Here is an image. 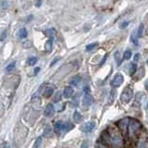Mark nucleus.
Segmentation results:
<instances>
[{
  "mask_svg": "<svg viewBox=\"0 0 148 148\" xmlns=\"http://www.w3.org/2000/svg\"><path fill=\"white\" fill-rule=\"evenodd\" d=\"M79 83H80V77L79 76L74 77L71 80V81H70V83H71V85H73V86H76Z\"/></svg>",
  "mask_w": 148,
  "mask_h": 148,
  "instance_id": "21",
  "label": "nucleus"
},
{
  "mask_svg": "<svg viewBox=\"0 0 148 148\" xmlns=\"http://www.w3.org/2000/svg\"><path fill=\"white\" fill-rule=\"evenodd\" d=\"M123 83H124V76L121 73H118V74H116L114 78L112 79L110 84H111L112 87L116 88V87L121 86Z\"/></svg>",
  "mask_w": 148,
  "mask_h": 148,
  "instance_id": "4",
  "label": "nucleus"
},
{
  "mask_svg": "<svg viewBox=\"0 0 148 148\" xmlns=\"http://www.w3.org/2000/svg\"><path fill=\"white\" fill-rule=\"evenodd\" d=\"M74 120H75L76 122H80L81 120H82V116H81V114L79 112L76 111L75 113H74Z\"/></svg>",
  "mask_w": 148,
  "mask_h": 148,
  "instance_id": "19",
  "label": "nucleus"
},
{
  "mask_svg": "<svg viewBox=\"0 0 148 148\" xmlns=\"http://www.w3.org/2000/svg\"><path fill=\"white\" fill-rule=\"evenodd\" d=\"M36 7H40L42 4V1H36Z\"/></svg>",
  "mask_w": 148,
  "mask_h": 148,
  "instance_id": "38",
  "label": "nucleus"
},
{
  "mask_svg": "<svg viewBox=\"0 0 148 148\" xmlns=\"http://www.w3.org/2000/svg\"><path fill=\"white\" fill-rule=\"evenodd\" d=\"M92 103H93L92 96L89 95V93H86L84 95V96H83V98H82L83 106L84 107H89V106H91Z\"/></svg>",
  "mask_w": 148,
  "mask_h": 148,
  "instance_id": "7",
  "label": "nucleus"
},
{
  "mask_svg": "<svg viewBox=\"0 0 148 148\" xmlns=\"http://www.w3.org/2000/svg\"><path fill=\"white\" fill-rule=\"evenodd\" d=\"M145 93L139 92V93H136V95H135V102L134 103H137L138 106H140V105L143 103V101L145 100Z\"/></svg>",
  "mask_w": 148,
  "mask_h": 148,
  "instance_id": "9",
  "label": "nucleus"
},
{
  "mask_svg": "<svg viewBox=\"0 0 148 148\" xmlns=\"http://www.w3.org/2000/svg\"><path fill=\"white\" fill-rule=\"evenodd\" d=\"M147 65H148V59H147Z\"/></svg>",
  "mask_w": 148,
  "mask_h": 148,
  "instance_id": "40",
  "label": "nucleus"
},
{
  "mask_svg": "<svg viewBox=\"0 0 148 148\" xmlns=\"http://www.w3.org/2000/svg\"><path fill=\"white\" fill-rule=\"evenodd\" d=\"M73 128H74L73 124H71L70 122L64 123V126H63V132H67V131H69L70 130H72Z\"/></svg>",
  "mask_w": 148,
  "mask_h": 148,
  "instance_id": "18",
  "label": "nucleus"
},
{
  "mask_svg": "<svg viewBox=\"0 0 148 148\" xmlns=\"http://www.w3.org/2000/svg\"><path fill=\"white\" fill-rule=\"evenodd\" d=\"M0 148H10V146H9V145L7 143H4L3 145L0 146Z\"/></svg>",
  "mask_w": 148,
  "mask_h": 148,
  "instance_id": "34",
  "label": "nucleus"
},
{
  "mask_svg": "<svg viewBox=\"0 0 148 148\" xmlns=\"http://www.w3.org/2000/svg\"><path fill=\"white\" fill-rule=\"evenodd\" d=\"M73 93H74V90H73V88L72 87H65L64 88V95L65 98H70L72 95H73Z\"/></svg>",
  "mask_w": 148,
  "mask_h": 148,
  "instance_id": "11",
  "label": "nucleus"
},
{
  "mask_svg": "<svg viewBox=\"0 0 148 148\" xmlns=\"http://www.w3.org/2000/svg\"><path fill=\"white\" fill-rule=\"evenodd\" d=\"M130 41H131V43H132V44H133L135 46H138V45H139V38L137 37V34H136V32L131 33Z\"/></svg>",
  "mask_w": 148,
  "mask_h": 148,
  "instance_id": "14",
  "label": "nucleus"
},
{
  "mask_svg": "<svg viewBox=\"0 0 148 148\" xmlns=\"http://www.w3.org/2000/svg\"><path fill=\"white\" fill-rule=\"evenodd\" d=\"M39 71V68H36V71H34V74H37V72Z\"/></svg>",
  "mask_w": 148,
  "mask_h": 148,
  "instance_id": "39",
  "label": "nucleus"
},
{
  "mask_svg": "<svg viewBox=\"0 0 148 148\" xmlns=\"http://www.w3.org/2000/svg\"><path fill=\"white\" fill-rule=\"evenodd\" d=\"M61 93H60V92H58V93H56V95H55V96H54L53 101H54V102H59V101L61 100Z\"/></svg>",
  "mask_w": 148,
  "mask_h": 148,
  "instance_id": "30",
  "label": "nucleus"
},
{
  "mask_svg": "<svg viewBox=\"0 0 148 148\" xmlns=\"http://www.w3.org/2000/svg\"><path fill=\"white\" fill-rule=\"evenodd\" d=\"M95 128V122L94 121H88L84 123L82 126L80 127V130L83 132H89L91 131Z\"/></svg>",
  "mask_w": 148,
  "mask_h": 148,
  "instance_id": "6",
  "label": "nucleus"
},
{
  "mask_svg": "<svg viewBox=\"0 0 148 148\" xmlns=\"http://www.w3.org/2000/svg\"><path fill=\"white\" fill-rule=\"evenodd\" d=\"M41 142H42V138H41V137H38V138L36 140V142H34V148H38V147H39V145H40Z\"/></svg>",
  "mask_w": 148,
  "mask_h": 148,
  "instance_id": "28",
  "label": "nucleus"
},
{
  "mask_svg": "<svg viewBox=\"0 0 148 148\" xmlns=\"http://www.w3.org/2000/svg\"><path fill=\"white\" fill-rule=\"evenodd\" d=\"M96 148H107L104 145H102V143H97Z\"/></svg>",
  "mask_w": 148,
  "mask_h": 148,
  "instance_id": "35",
  "label": "nucleus"
},
{
  "mask_svg": "<svg viewBox=\"0 0 148 148\" xmlns=\"http://www.w3.org/2000/svg\"><path fill=\"white\" fill-rule=\"evenodd\" d=\"M27 36V31L26 29L24 28H22L20 30V32H19V37H20L21 39H23V38H25Z\"/></svg>",
  "mask_w": 148,
  "mask_h": 148,
  "instance_id": "25",
  "label": "nucleus"
},
{
  "mask_svg": "<svg viewBox=\"0 0 148 148\" xmlns=\"http://www.w3.org/2000/svg\"><path fill=\"white\" fill-rule=\"evenodd\" d=\"M146 147V143L143 139H141L137 143V148H145Z\"/></svg>",
  "mask_w": 148,
  "mask_h": 148,
  "instance_id": "26",
  "label": "nucleus"
},
{
  "mask_svg": "<svg viewBox=\"0 0 148 148\" xmlns=\"http://www.w3.org/2000/svg\"><path fill=\"white\" fill-rule=\"evenodd\" d=\"M54 113H55V108H54L53 105L52 104H49L48 106H47L46 109H45V112L44 114L46 117H51L54 115Z\"/></svg>",
  "mask_w": 148,
  "mask_h": 148,
  "instance_id": "8",
  "label": "nucleus"
},
{
  "mask_svg": "<svg viewBox=\"0 0 148 148\" xmlns=\"http://www.w3.org/2000/svg\"><path fill=\"white\" fill-rule=\"evenodd\" d=\"M53 92H54V89L52 86H47L45 88L44 93H43V95H44L45 97H49L53 95Z\"/></svg>",
  "mask_w": 148,
  "mask_h": 148,
  "instance_id": "12",
  "label": "nucleus"
},
{
  "mask_svg": "<svg viewBox=\"0 0 148 148\" xmlns=\"http://www.w3.org/2000/svg\"><path fill=\"white\" fill-rule=\"evenodd\" d=\"M143 33H145V27H143V23L139 25L138 29H137V32H136V34H137V37L138 38H142L143 36Z\"/></svg>",
  "mask_w": 148,
  "mask_h": 148,
  "instance_id": "13",
  "label": "nucleus"
},
{
  "mask_svg": "<svg viewBox=\"0 0 148 148\" xmlns=\"http://www.w3.org/2000/svg\"><path fill=\"white\" fill-rule=\"evenodd\" d=\"M81 148H89V143L88 142H83L81 145Z\"/></svg>",
  "mask_w": 148,
  "mask_h": 148,
  "instance_id": "33",
  "label": "nucleus"
},
{
  "mask_svg": "<svg viewBox=\"0 0 148 148\" xmlns=\"http://www.w3.org/2000/svg\"><path fill=\"white\" fill-rule=\"evenodd\" d=\"M139 59H140V55H139V54H136V55L134 56V61H133V63L136 64V62H138Z\"/></svg>",
  "mask_w": 148,
  "mask_h": 148,
  "instance_id": "32",
  "label": "nucleus"
},
{
  "mask_svg": "<svg viewBox=\"0 0 148 148\" xmlns=\"http://www.w3.org/2000/svg\"><path fill=\"white\" fill-rule=\"evenodd\" d=\"M15 65H16V63H15V62H12V63H10V64L6 68V71H11L12 69H15Z\"/></svg>",
  "mask_w": 148,
  "mask_h": 148,
  "instance_id": "27",
  "label": "nucleus"
},
{
  "mask_svg": "<svg viewBox=\"0 0 148 148\" xmlns=\"http://www.w3.org/2000/svg\"><path fill=\"white\" fill-rule=\"evenodd\" d=\"M133 97V91L130 87L124 88L121 95H120V100L123 104H128L130 102V100Z\"/></svg>",
  "mask_w": 148,
  "mask_h": 148,
  "instance_id": "2",
  "label": "nucleus"
},
{
  "mask_svg": "<svg viewBox=\"0 0 148 148\" xmlns=\"http://www.w3.org/2000/svg\"><path fill=\"white\" fill-rule=\"evenodd\" d=\"M103 141L113 148H120L122 146V138L119 131L114 128H110L108 131H104L102 133Z\"/></svg>",
  "mask_w": 148,
  "mask_h": 148,
  "instance_id": "1",
  "label": "nucleus"
},
{
  "mask_svg": "<svg viewBox=\"0 0 148 148\" xmlns=\"http://www.w3.org/2000/svg\"><path fill=\"white\" fill-rule=\"evenodd\" d=\"M37 62V58L34 57H29L28 60H27V64H28L29 66H34L36 65Z\"/></svg>",
  "mask_w": 148,
  "mask_h": 148,
  "instance_id": "24",
  "label": "nucleus"
},
{
  "mask_svg": "<svg viewBox=\"0 0 148 148\" xmlns=\"http://www.w3.org/2000/svg\"><path fill=\"white\" fill-rule=\"evenodd\" d=\"M128 24H130V21H123L119 27H120V29H125Z\"/></svg>",
  "mask_w": 148,
  "mask_h": 148,
  "instance_id": "31",
  "label": "nucleus"
},
{
  "mask_svg": "<svg viewBox=\"0 0 148 148\" xmlns=\"http://www.w3.org/2000/svg\"><path fill=\"white\" fill-rule=\"evenodd\" d=\"M145 87L146 90H148V79L145 81Z\"/></svg>",
  "mask_w": 148,
  "mask_h": 148,
  "instance_id": "37",
  "label": "nucleus"
},
{
  "mask_svg": "<svg viewBox=\"0 0 148 148\" xmlns=\"http://www.w3.org/2000/svg\"><path fill=\"white\" fill-rule=\"evenodd\" d=\"M131 55H132L131 50L130 49H127L126 51L124 52V54H123V58H124V59H126V60H128L131 57Z\"/></svg>",
  "mask_w": 148,
  "mask_h": 148,
  "instance_id": "23",
  "label": "nucleus"
},
{
  "mask_svg": "<svg viewBox=\"0 0 148 148\" xmlns=\"http://www.w3.org/2000/svg\"><path fill=\"white\" fill-rule=\"evenodd\" d=\"M45 50L46 52H50L52 50V40L51 39H49L46 42V45H45Z\"/></svg>",
  "mask_w": 148,
  "mask_h": 148,
  "instance_id": "17",
  "label": "nucleus"
},
{
  "mask_svg": "<svg viewBox=\"0 0 148 148\" xmlns=\"http://www.w3.org/2000/svg\"><path fill=\"white\" fill-rule=\"evenodd\" d=\"M130 118H124L122 119H120L118 122V126L123 134H126L128 132V124H130Z\"/></svg>",
  "mask_w": 148,
  "mask_h": 148,
  "instance_id": "5",
  "label": "nucleus"
},
{
  "mask_svg": "<svg viewBox=\"0 0 148 148\" xmlns=\"http://www.w3.org/2000/svg\"><path fill=\"white\" fill-rule=\"evenodd\" d=\"M45 34L48 37H49V39H51V40H52V38L55 36L56 32H55V30H54V29H48V30L45 31Z\"/></svg>",
  "mask_w": 148,
  "mask_h": 148,
  "instance_id": "16",
  "label": "nucleus"
},
{
  "mask_svg": "<svg viewBox=\"0 0 148 148\" xmlns=\"http://www.w3.org/2000/svg\"><path fill=\"white\" fill-rule=\"evenodd\" d=\"M142 127V124L138 121L137 119H130V124H128V131L130 133V136H133L136 132H137Z\"/></svg>",
  "mask_w": 148,
  "mask_h": 148,
  "instance_id": "3",
  "label": "nucleus"
},
{
  "mask_svg": "<svg viewBox=\"0 0 148 148\" xmlns=\"http://www.w3.org/2000/svg\"><path fill=\"white\" fill-rule=\"evenodd\" d=\"M143 27H145V33H148V13L145 15V18H143Z\"/></svg>",
  "mask_w": 148,
  "mask_h": 148,
  "instance_id": "20",
  "label": "nucleus"
},
{
  "mask_svg": "<svg viewBox=\"0 0 148 148\" xmlns=\"http://www.w3.org/2000/svg\"><path fill=\"white\" fill-rule=\"evenodd\" d=\"M115 58H116V63H118V65H119L120 62H121V59H120V53L119 52H116Z\"/></svg>",
  "mask_w": 148,
  "mask_h": 148,
  "instance_id": "29",
  "label": "nucleus"
},
{
  "mask_svg": "<svg viewBox=\"0 0 148 148\" xmlns=\"http://www.w3.org/2000/svg\"><path fill=\"white\" fill-rule=\"evenodd\" d=\"M58 60H59V57H55V59H54L52 62H51V64H50V66H51V67H52V66L54 65V64H55L56 63V62L58 61Z\"/></svg>",
  "mask_w": 148,
  "mask_h": 148,
  "instance_id": "36",
  "label": "nucleus"
},
{
  "mask_svg": "<svg viewBox=\"0 0 148 148\" xmlns=\"http://www.w3.org/2000/svg\"><path fill=\"white\" fill-rule=\"evenodd\" d=\"M63 126H64V122L61 121H58L55 123L54 125V131L57 134H60L61 132H63Z\"/></svg>",
  "mask_w": 148,
  "mask_h": 148,
  "instance_id": "10",
  "label": "nucleus"
},
{
  "mask_svg": "<svg viewBox=\"0 0 148 148\" xmlns=\"http://www.w3.org/2000/svg\"><path fill=\"white\" fill-rule=\"evenodd\" d=\"M97 46H98V43H92V44H89L86 46V50H87L88 52H91L95 47H97Z\"/></svg>",
  "mask_w": 148,
  "mask_h": 148,
  "instance_id": "22",
  "label": "nucleus"
},
{
  "mask_svg": "<svg viewBox=\"0 0 148 148\" xmlns=\"http://www.w3.org/2000/svg\"><path fill=\"white\" fill-rule=\"evenodd\" d=\"M128 74H130V75H132V74H134L135 72H136V69H137V66H136V64L135 63H133V62H132V63H130L128 64Z\"/></svg>",
  "mask_w": 148,
  "mask_h": 148,
  "instance_id": "15",
  "label": "nucleus"
}]
</instances>
